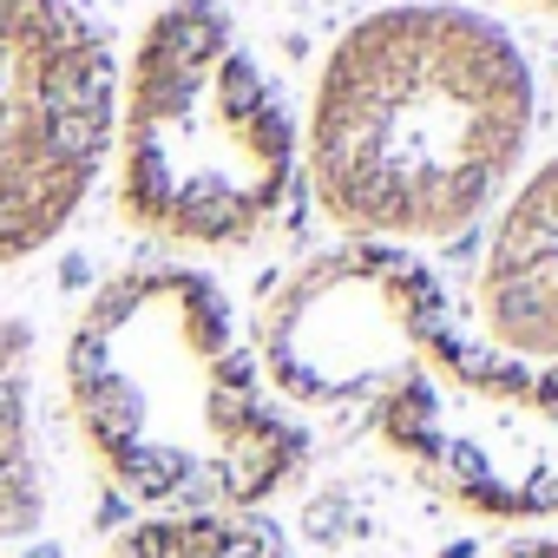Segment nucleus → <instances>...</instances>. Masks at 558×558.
<instances>
[{
  "mask_svg": "<svg viewBox=\"0 0 558 558\" xmlns=\"http://www.w3.org/2000/svg\"><path fill=\"white\" fill-rule=\"evenodd\" d=\"M532 138V66L519 40L453 0H401L355 21L316 86V204L362 243H434L466 230Z\"/></svg>",
  "mask_w": 558,
  "mask_h": 558,
  "instance_id": "obj_1",
  "label": "nucleus"
},
{
  "mask_svg": "<svg viewBox=\"0 0 558 558\" xmlns=\"http://www.w3.org/2000/svg\"><path fill=\"white\" fill-rule=\"evenodd\" d=\"M66 401L106 480L158 512H243L310 453L223 290L151 263L93 290L66 336Z\"/></svg>",
  "mask_w": 558,
  "mask_h": 558,
  "instance_id": "obj_2",
  "label": "nucleus"
},
{
  "mask_svg": "<svg viewBox=\"0 0 558 558\" xmlns=\"http://www.w3.org/2000/svg\"><path fill=\"white\" fill-rule=\"evenodd\" d=\"M296 184V119L236 21L171 0L138 34L119 119V204L191 250L250 243Z\"/></svg>",
  "mask_w": 558,
  "mask_h": 558,
  "instance_id": "obj_3",
  "label": "nucleus"
},
{
  "mask_svg": "<svg viewBox=\"0 0 558 558\" xmlns=\"http://www.w3.org/2000/svg\"><path fill=\"white\" fill-rule=\"evenodd\" d=\"M375 427L453 506L558 519V362H512L440 323L375 401Z\"/></svg>",
  "mask_w": 558,
  "mask_h": 558,
  "instance_id": "obj_4",
  "label": "nucleus"
},
{
  "mask_svg": "<svg viewBox=\"0 0 558 558\" xmlns=\"http://www.w3.org/2000/svg\"><path fill=\"white\" fill-rule=\"evenodd\" d=\"M453 323L440 276L401 243H342L310 256L256 316V368L276 401L310 414L375 408Z\"/></svg>",
  "mask_w": 558,
  "mask_h": 558,
  "instance_id": "obj_5",
  "label": "nucleus"
},
{
  "mask_svg": "<svg viewBox=\"0 0 558 558\" xmlns=\"http://www.w3.org/2000/svg\"><path fill=\"white\" fill-rule=\"evenodd\" d=\"M112 53L73 0H0V263L53 243L112 151Z\"/></svg>",
  "mask_w": 558,
  "mask_h": 558,
  "instance_id": "obj_6",
  "label": "nucleus"
},
{
  "mask_svg": "<svg viewBox=\"0 0 558 558\" xmlns=\"http://www.w3.org/2000/svg\"><path fill=\"white\" fill-rule=\"evenodd\" d=\"M480 329L512 362H558V158L499 210L480 263Z\"/></svg>",
  "mask_w": 558,
  "mask_h": 558,
  "instance_id": "obj_7",
  "label": "nucleus"
},
{
  "mask_svg": "<svg viewBox=\"0 0 558 558\" xmlns=\"http://www.w3.org/2000/svg\"><path fill=\"white\" fill-rule=\"evenodd\" d=\"M47 519V473L34 440V336L0 323V538H27Z\"/></svg>",
  "mask_w": 558,
  "mask_h": 558,
  "instance_id": "obj_8",
  "label": "nucleus"
},
{
  "mask_svg": "<svg viewBox=\"0 0 558 558\" xmlns=\"http://www.w3.org/2000/svg\"><path fill=\"white\" fill-rule=\"evenodd\" d=\"M106 558H296V551L243 512H151L145 525L119 532Z\"/></svg>",
  "mask_w": 558,
  "mask_h": 558,
  "instance_id": "obj_9",
  "label": "nucleus"
},
{
  "mask_svg": "<svg viewBox=\"0 0 558 558\" xmlns=\"http://www.w3.org/2000/svg\"><path fill=\"white\" fill-rule=\"evenodd\" d=\"M499 558H558V538H525V545H506Z\"/></svg>",
  "mask_w": 558,
  "mask_h": 558,
  "instance_id": "obj_10",
  "label": "nucleus"
}]
</instances>
